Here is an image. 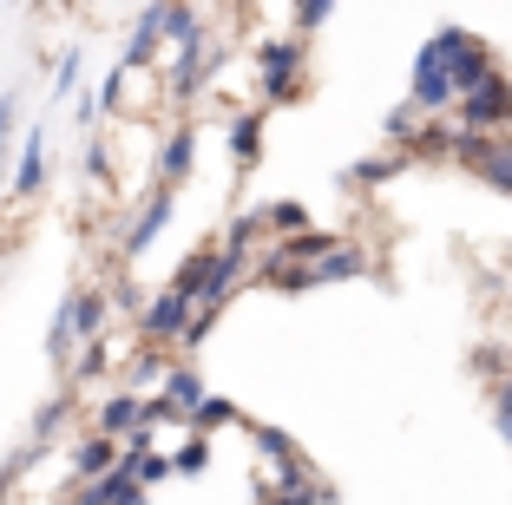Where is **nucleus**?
<instances>
[{"mask_svg": "<svg viewBox=\"0 0 512 505\" xmlns=\"http://www.w3.org/2000/svg\"><path fill=\"white\" fill-rule=\"evenodd\" d=\"M191 158H197V132L184 125V132H171V138H165V158H158V178H165V191L184 178V171H191Z\"/></svg>", "mask_w": 512, "mask_h": 505, "instance_id": "nucleus-15", "label": "nucleus"}, {"mask_svg": "<svg viewBox=\"0 0 512 505\" xmlns=\"http://www.w3.org/2000/svg\"><path fill=\"white\" fill-rule=\"evenodd\" d=\"M204 466H211V440H197V433H191V440H184L178 446V460H171V473H204Z\"/></svg>", "mask_w": 512, "mask_h": 505, "instance_id": "nucleus-21", "label": "nucleus"}, {"mask_svg": "<svg viewBox=\"0 0 512 505\" xmlns=\"http://www.w3.org/2000/svg\"><path fill=\"white\" fill-rule=\"evenodd\" d=\"M132 433H151L145 427V401H138V394H112L106 407H99V440H132Z\"/></svg>", "mask_w": 512, "mask_h": 505, "instance_id": "nucleus-6", "label": "nucleus"}, {"mask_svg": "<svg viewBox=\"0 0 512 505\" xmlns=\"http://www.w3.org/2000/svg\"><path fill=\"white\" fill-rule=\"evenodd\" d=\"M256 217L270 223V230H296V237L309 230V210H302V204H289V197H283V204H263Z\"/></svg>", "mask_w": 512, "mask_h": 505, "instance_id": "nucleus-20", "label": "nucleus"}, {"mask_svg": "<svg viewBox=\"0 0 512 505\" xmlns=\"http://www.w3.org/2000/svg\"><path fill=\"white\" fill-rule=\"evenodd\" d=\"M112 466H119V446H112V440H99V433H92V440H79V453H73V479H86V486H92V479H106Z\"/></svg>", "mask_w": 512, "mask_h": 505, "instance_id": "nucleus-12", "label": "nucleus"}, {"mask_svg": "<svg viewBox=\"0 0 512 505\" xmlns=\"http://www.w3.org/2000/svg\"><path fill=\"white\" fill-rule=\"evenodd\" d=\"M66 414H73V394H53V401H46L40 414H33V446H46V440H53V433L66 427Z\"/></svg>", "mask_w": 512, "mask_h": 505, "instance_id": "nucleus-18", "label": "nucleus"}, {"mask_svg": "<svg viewBox=\"0 0 512 505\" xmlns=\"http://www.w3.org/2000/svg\"><path fill=\"white\" fill-rule=\"evenodd\" d=\"M388 132L394 138H414V105H394V112H388Z\"/></svg>", "mask_w": 512, "mask_h": 505, "instance_id": "nucleus-30", "label": "nucleus"}, {"mask_svg": "<svg viewBox=\"0 0 512 505\" xmlns=\"http://www.w3.org/2000/svg\"><path fill=\"white\" fill-rule=\"evenodd\" d=\"M158 401L171 407V414H191L197 401H204V381H197V368H165V381H158Z\"/></svg>", "mask_w": 512, "mask_h": 505, "instance_id": "nucleus-10", "label": "nucleus"}, {"mask_svg": "<svg viewBox=\"0 0 512 505\" xmlns=\"http://www.w3.org/2000/svg\"><path fill=\"white\" fill-rule=\"evenodd\" d=\"M493 420H499V433H506V440H512V381L499 387V401H493Z\"/></svg>", "mask_w": 512, "mask_h": 505, "instance_id": "nucleus-29", "label": "nucleus"}, {"mask_svg": "<svg viewBox=\"0 0 512 505\" xmlns=\"http://www.w3.org/2000/svg\"><path fill=\"white\" fill-rule=\"evenodd\" d=\"M86 178H106V145H86Z\"/></svg>", "mask_w": 512, "mask_h": 505, "instance_id": "nucleus-31", "label": "nucleus"}, {"mask_svg": "<svg viewBox=\"0 0 512 505\" xmlns=\"http://www.w3.org/2000/svg\"><path fill=\"white\" fill-rule=\"evenodd\" d=\"M184 420H191V433H197V440H204V433L230 427V420H237V407H230V401H217V394H204V401H197V407H191V414H184Z\"/></svg>", "mask_w": 512, "mask_h": 505, "instance_id": "nucleus-17", "label": "nucleus"}, {"mask_svg": "<svg viewBox=\"0 0 512 505\" xmlns=\"http://www.w3.org/2000/svg\"><path fill=\"white\" fill-rule=\"evenodd\" d=\"M171 223V191H158V197H145V210H138V223L125 230V256H145L151 250V237Z\"/></svg>", "mask_w": 512, "mask_h": 505, "instance_id": "nucleus-9", "label": "nucleus"}, {"mask_svg": "<svg viewBox=\"0 0 512 505\" xmlns=\"http://www.w3.org/2000/svg\"><path fill=\"white\" fill-rule=\"evenodd\" d=\"M33 460H40V446H33V440H27V446H20V453H7V460H0V492L14 486V479H20V473H27V466H33Z\"/></svg>", "mask_w": 512, "mask_h": 505, "instance_id": "nucleus-24", "label": "nucleus"}, {"mask_svg": "<svg viewBox=\"0 0 512 505\" xmlns=\"http://www.w3.org/2000/svg\"><path fill=\"white\" fill-rule=\"evenodd\" d=\"M322 250H335V237L329 230H302V237H289L283 250L263 263V276H276V269H289V263H309V256H322Z\"/></svg>", "mask_w": 512, "mask_h": 505, "instance_id": "nucleus-13", "label": "nucleus"}, {"mask_svg": "<svg viewBox=\"0 0 512 505\" xmlns=\"http://www.w3.org/2000/svg\"><path fill=\"white\" fill-rule=\"evenodd\" d=\"M14 125H20V99L0 92V171H7V158H14Z\"/></svg>", "mask_w": 512, "mask_h": 505, "instance_id": "nucleus-22", "label": "nucleus"}, {"mask_svg": "<svg viewBox=\"0 0 512 505\" xmlns=\"http://www.w3.org/2000/svg\"><path fill=\"white\" fill-rule=\"evenodd\" d=\"M184 322H191V302L184 296H158V302H145V315H138V328H145L151 342H184Z\"/></svg>", "mask_w": 512, "mask_h": 505, "instance_id": "nucleus-5", "label": "nucleus"}, {"mask_svg": "<svg viewBox=\"0 0 512 505\" xmlns=\"http://www.w3.org/2000/svg\"><path fill=\"white\" fill-rule=\"evenodd\" d=\"M151 381H165V361H158V355H138L132 361V387H151ZM132 387H125V394H132Z\"/></svg>", "mask_w": 512, "mask_h": 505, "instance_id": "nucleus-27", "label": "nucleus"}, {"mask_svg": "<svg viewBox=\"0 0 512 505\" xmlns=\"http://www.w3.org/2000/svg\"><path fill=\"white\" fill-rule=\"evenodd\" d=\"M40 184H46V132H40V125H27L20 158H14V197H33Z\"/></svg>", "mask_w": 512, "mask_h": 505, "instance_id": "nucleus-7", "label": "nucleus"}, {"mask_svg": "<svg viewBox=\"0 0 512 505\" xmlns=\"http://www.w3.org/2000/svg\"><path fill=\"white\" fill-rule=\"evenodd\" d=\"M46 355H53V368H73V322H66V302H60V315H53V328H46Z\"/></svg>", "mask_w": 512, "mask_h": 505, "instance_id": "nucleus-19", "label": "nucleus"}, {"mask_svg": "<svg viewBox=\"0 0 512 505\" xmlns=\"http://www.w3.org/2000/svg\"><path fill=\"white\" fill-rule=\"evenodd\" d=\"M256 66H263V99L283 105L289 86H296V73H302V40H270L256 53Z\"/></svg>", "mask_w": 512, "mask_h": 505, "instance_id": "nucleus-3", "label": "nucleus"}, {"mask_svg": "<svg viewBox=\"0 0 512 505\" xmlns=\"http://www.w3.org/2000/svg\"><path fill=\"white\" fill-rule=\"evenodd\" d=\"M79 505H145V492H138V479H132V466H112L106 479H92L86 492H79Z\"/></svg>", "mask_w": 512, "mask_h": 505, "instance_id": "nucleus-8", "label": "nucleus"}, {"mask_svg": "<svg viewBox=\"0 0 512 505\" xmlns=\"http://www.w3.org/2000/svg\"><path fill=\"white\" fill-rule=\"evenodd\" d=\"M230 158H237V171H250V164L263 158V112H243V119L230 125Z\"/></svg>", "mask_w": 512, "mask_h": 505, "instance_id": "nucleus-14", "label": "nucleus"}, {"mask_svg": "<svg viewBox=\"0 0 512 505\" xmlns=\"http://www.w3.org/2000/svg\"><path fill=\"white\" fill-rule=\"evenodd\" d=\"M66 322H73L79 342H99V328H106V296H99V289H79V296H66Z\"/></svg>", "mask_w": 512, "mask_h": 505, "instance_id": "nucleus-11", "label": "nucleus"}, {"mask_svg": "<svg viewBox=\"0 0 512 505\" xmlns=\"http://www.w3.org/2000/svg\"><path fill=\"white\" fill-rule=\"evenodd\" d=\"M453 112H460V132H473V138H493L499 125L512 119V86H506V73H493L486 86H473L467 99H453Z\"/></svg>", "mask_w": 512, "mask_h": 505, "instance_id": "nucleus-2", "label": "nucleus"}, {"mask_svg": "<svg viewBox=\"0 0 512 505\" xmlns=\"http://www.w3.org/2000/svg\"><path fill=\"white\" fill-rule=\"evenodd\" d=\"M79 60H86V53H79V46H66V60H60V79H53V99H66V92L79 86Z\"/></svg>", "mask_w": 512, "mask_h": 505, "instance_id": "nucleus-26", "label": "nucleus"}, {"mask_svg": "<svg viewBox=\"0 0 512 505\" xmlns=\"http://www.w3.org/2000/svg\"><path fill=\"white\" fill-rule=\"evenodd\" d=\"M427 46H434V60H440V73H447L453 99H467L473 86H486V79H493V46H486V40H473V33L447 27V33H434Z\"/></svg>", "mask_w": 512, "mask_h": 505, "instance_id": "nucleus-1", "label": "nucleus"}, {"mask_svg": "<svg viewBox=\"0 0 512 505\" xmlns=\"http://www.w3.org/2000/svg\"><path fill=\"white\" fill-rule=\"evenodd\" d=\"M414 112H453V86H447V73H440V60H434V46H421V60H414Z\"/></svg>", "mask_w": 512, "mask_h": 505, "instance_id": "nucleus-4", "label": "nucleus"}, {"mask_svg": "<svg viewBox=\"0 0 512 505\" xmlns=\"http://www.w3.org/2000/svg\"><path fill=\"white\" fill-rule=\"evenodd\" d=\"M211 256L217 250H191V256H184V269L171 276V296H184L191 309H197V296H204V283H211Z\"/></svg>", "mask_w": 512, "mask_h": 505, "instance_id": "nucleus-16", "label": "nucleus"}, {"mask_svg": "<svg viewBox=\"0 0 512 505\" xmlns=\"http://www.w3.org/2000/svg\"><path fill=\"white\" fill-rule=\"evenodd\" d=\"M401 164L407 158H368V164H355V171H348V184H381V178H394Z\"/></svg>", "mask_w": 512, "mask_h": 505, "instance_id": "nucleus-23", "label": "nucleus"}, {"mask_svg": "<svg viewBox=\"0 0 512 505\" xmlns=\"http://www.w3.org/2000/svg\"><path fill=\"white\" fill-rule=\"evenodd\" d=\"M329 14H335V7H322V0H309V7H296V27H302V33H316V27H322Z\"/></svg>", "mask_w": 512, "mask_h": 505, "instance_id": "nucleus-28", "label": "nucleus"}, {"mask_svg": "<svg viewBox=\"0 0 512 505\" xmlns=\"http://www.w3.org/2000/svg\"><path fill=\"white\" fill-rule=\"evenodd\" d=\"M106 361H112V355H106V342H86V355L73 361V381H92V374H106Z\"/></svg>", "mask_w": 512, "mask_h": 505, "instance_id": "nucleus-25", "label": "nucleus"}]
</instances>
